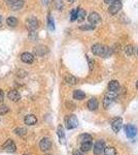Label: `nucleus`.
I'll return each mask as SVG.
<instances>
[{
    "instance_id": "nucleus-40",
    "label": "nucleus",
    "mask_w": 138,
    "mask_h": 155,
    "mask_svg": "<svg viewBox=\"0 0 138 155\" xmlns=\"http://www.w3.org/2000/svg\"><path fill=\"white\" fill-rule=\"evenodd\" d=\"M68 1H69V2H70V3H72V2H73V1H74V0H68Z\"/></svg>"
},
{
    "instance_id": "nucleus-11",
    "label": "nucleus",
    "mask_w": 138,
    "mask_h": 155,
    "mask_svg": "<svg viewBox=\"0 0 138 155\" xmlns=\"http://www.w3.org/2000/svg\"><path fill=\"white\" fill-rule=\"evenodd\" d=\"M52 147V142L49 138H43L41 139V141L39 142V148H40L42 151H47Z\"/></svg>"
},
{
    "instance_id": "nucleus-23",
    "label": "nucleus",
    "mask_w": 138,
    "mask_h": 155,
    "mask_svg": "<svg viewBox=\"0 0 138 155\" xmlns=\"http://www.w3.org/2000/svg\"><path fill=\"white\" fill-rule=\"evenodd\" d=\"M85 18H86V10L79 7L78 9H77V18H76V20L78 21V22H81V21L85 20Z\"/></svg>"
},
{
    "instance_id": "nucleus-5",
    "label": "nucleus",
    "mask_w": 138,
    "mask_h": 155,
    "mask_svg": "<svg viewBox=\"0 0 138 155\" xmlns=\"http://www.w3.org/2000/svg\"><path fill=\"white\" fill-rule=\"evenodd\" d=\"M123 4L120 0H114L112 3H110L109 8H108V12H109L110 14H116L122 9Z\"/></svg>"
},
{
    "instance_id": "nucleus-36",
    "label": "nucleus",
    "mask_w": 138,
    "mask_h": 155,
    "mask_svg": "<svg viewBox=\"0 0 138 155\" xmlns=\"http://www.w3.org/2000/svg\"><path fill=\"white\" fill-rule=\"evenodd\" d=\"M4 100V93L1 89H0V102H2Z\"/></svg>"
},
{
    "instance_id": "nucleus-20",
    "label": "nucleus",
    "mask_w": 138,
    "mask_h": 155,
    "mask_svg": "<svg viewBox=\"0 0 138 155\" xmlns=\"http://www.w3.org/2000/svg\"><path fill=\"white\" fill-rule=\"evenodd\" d=\"M92 142H85V143H80V151L83 152H88L92 149Z\"/></svg>"
},
{
    "instance_id": "nucleus-9",
    "label": "nucleus",
    "mask_w": 138,
    "mask_h": 155,
    "mask_svg": "<svg viewBox=\"0 0 138 155\" xmlns=\"http://www.w3.org/2000/svg\"><path fill=\"white\" fill-rule=\"evenodd\" d=\"M2 148H3L5 151L12 152V153H14V152L17 151V146H16V144L14 143L12 140H7V141L3 144Z\"/></svg>"
},
{
    "instance_id": "nucleus-27",
    "label": "nucleus",
    "mask_w": 138,
    "mask_h": 155,
    "mask_svg": "<svg viewBox=\"0 0 138 155\" xmlns=\"http://www.w3.org/2000/svg\"><path fill=\"white\" fill-rule=\"evenodd\" d=\"M125 53H126L127 56H131L134 54V47L132 45H129L125 48Z\"/></svg>"
},
{
    "instance_id": "nucleus-32",
    "label": "nucleus",
    "mask_w": 138,
    "mask_h": 155,
    "mask_svg": "<svg viewBox=\"0 0 138 155\" xmlns=\"http://www.w3.org/2000/svg\"><path fill=\"white\" fill-rule=\"evenodd\" d=\"M55 3H56V7H57V9L61 10L62 8H63V2H62V0H55Z\"/></svg>"
},
{
    "instance_id": "nucleus-3",
    "label": "nucleus",
    "mask_w": 138,
    "mask_h": 155,
    "mask_svg": "<svg viewBox=\"0 0 138 155\" xmlns=\"http://www.w3.org/2000/svg\"><path fill=\"white\" fill-rule=\"evenodd\" d=\"M65 124L67 129L76 128L77 125H78V120H77V118L75 117V115H68L65 118Z\"/></svg>"
},
{
    "instance_id": "nucleus-25",
    "label": "nucleus",
    "mask_w": 138,
    "mask_h": 155,
    "mask_svg": "<svg viewBox=\"0 0 138 155\" xmlns=\"http://www.w3.org/2000/svg\"><path fill=\"white\" fill-rule=\"evenodd\" d=\"M103 155H116V150L114 147H105L103 151Z\"/></svg>"
},
{
    "instance_id": "nucleus-19",
    "label": "nucleus",
    "mask_w": 138,
    "mask_h": 155,
    "mask_svg": "<svg viewBox=\"0 0 138 155\" xmlns=\"http://www.w3.org/2000/svg\"><path fill=\"white\" fill-rule=\"evenodd\" d=\"M86 97V93L81 90H75L73 92V98L76 100H83Z\"/></svg>"
},
{
    "instance_id": "nucleus-42",
    "label": "nucleus",
    "mask_w": 138,
    "mask_h": 155,
    "mask_svg": "<svg viewBox=\"0 0 138 155\" xmlns=\"http://www.w3.org/2000/svg\"><path fill=\"white\" fill-rule=\"evenodd\" d=\"M136 88L138 89V81H137V83H136Z\"/></svg>"
},
{
    "instance_id": "nucleus-41",
    "label": "nucleus",
    "mask_w": 138,
    "mask_h": 155,
    "mask_svg": "<svg viewBox=\"0 0 138 155\" xmlns=\"http://www.w3.org/2000/svg\"><path fill=\"white\" fill-rule=\"evenodd\" d=\"M0 27H1V17H0Z\"/></svg>"
},
{
    "instance_id": "nucleus-31",
    "label": "nucleus",
    "mask_w": 138,
    "mask_h": 155,
    "mask_svg": "<svg viewBox=\"0 0 138 155\" xmlns=\"http://www.w3.org/2000/svg\"><path fill=\"white\" fill-rule=\"evenodd\" d=\"M14 133H16V135H24L25 133H26V129H24V128H17V129H14Z\"/></svg>"
},
{
    "instance_id": "nucleus-24",
    "label": "nucleus",
    "mask_w": 138,
    "mask_h": 155,
    "mask_svg": "<svg viewBox=\"0 0 138 155\" xmlns=\"http://www.w3.org/2000/svg\"><path fill=\"white\" fill-rule=\"evenodd\" d=\"M6 24L9 27H12V28H14V27H16L17 25H18V20H17V18H14V17H9V18H7V20H6Z\"/></svg>"
},
{
    "instance_id": "nucleus-1",
    "label": "nucleus",
    "mask_w": 138,
    "mask_h": 155,
    "mask_svg": "<svg viewBox=\"0 0 138 155\" xmlns=\"http://www.w3.org/2000/svg\"><path fill=\"white\" fill-rule=\"evenodd\" d=\"M92 53L96 56H100V57L103 58H107L111 55L112 53V49L106 47V46H103L101 43H96L92 47Z\"/></svg>"
},
{
    "instance_id": "nucleus-12",
    "label": "nucleus",
    "mask_w": 138,
    "mask_h": 155,
    "mask_svg": "<svg viewBox=\"0 0 138 155\" xmlns=\"http://www.w3.org/2000/svg\"><path fill=\"white\" fill-rule=\"evenodd\" d=\"M100 20H101V17H100V14H98V12H91V14H89V17H88V21L90 22V24L92 25H96L98 24V23L100 22Z\"/></svg>"
},
{
    "instance_id": "nucleus-2",
    "label": "nucleus",
    "mask_w": 138,
    "mask_h": 155,
    "mask_svg": "<svg viewBox=\"0 0 138 155\" xmlns=\"http://www.w3.org/2000/svg\"><path fill=\"white\" fill-rule=\"evenodd\" d=\"M116 94L118 92H112V91H108L107 93L105 94L104 96V99H103V106L104 109H108L110 106V104L114 101L116 97Z\"/></svg>"
},
{
    "instance_id": "nucleus-16",
    "label": "nucleus",
    "mask_w": 138,
    "mask_h": 155,
    "mask_svg": "<svg viewBox=\"0 0 138 155\" xmlns=\"http://www.w3.org/2000/svg\"><path fill=\"white\" fill-rule=\"evenodd\" d=\"M98 106H99V102H98L96 97H92L91 99L88 101V109H89L90 111H96L98 109Z\"/></svg>"
},
{
    "instance_id": "nucleus-21",
    "label": "nucleus",
    "mask_w": 138,
    "mask_h": 155,
    "mask_svg": "<svg viewBox=\"0 0 138 155\" xmlns=\"http://www.w3.org/2000/svg\"><path fill=\"white\" fill-rule=\"evenodd\" d=\"M79 141L80 143H85V142H92L93 139H92V135H89V133H83V135H79Z\"/></svg>"
},
{
    "instance_id": "nucleus-28",
    "label": "nucleus",
    "mask_w": 138,
    "mask_h": 155,
    "mask_svg": "<svg viewBox=\"0 0 138 155\" xmlns=\"http://www.w3.org/2000/svg\"><path fill=\"white\" fill-rule=\"evenodd\" d=\"M80 30H94L95 29V25H81L79 26Z\"/></svg>"
},
{
    "instance_id": "nucleus-39",
    "label": "nucleus",
    "mask_w": 138,
    "mask_h": 155,
    "mask_svg": "<svg viewBox=\"0 0 138 155\" xmlns=\"http://www.w3.org/2000/svg\"><path fill=\"white\" fill-rule=\"evenodd\" d=\"M43 3H45V4H47V3H49V0H43Z\"/></svg>"
},
{
    "instance_id": "nucleus-15",
    "label": "nucleus",
    "mask_w": 138,
    "mask_h": 155,
    "mask_svg": "<svg viewBox=\"0 0 138 155\" xmlns=\"http://www.w3.org/2000/svg\"><path fill=\"white\" fill-rule=\"evenodd\" d=\"M47 52H49L47 48L45 47V46H43V45L37 46V47L34 49V53L36 54L37 56H45Z\"/></svg>"
},
{
    "instance_id": "nucleus-26",
    "label": "nucleus",
    "mask_w": 138,
    "mask_h": 155,
    "mask_svg": "<svg viewBox=\"0 0 138 155\" xmlns=\"http://www.w3.org/2000/svg\"><path fill=\"white\" fill-rule=\"evenodd\" d=\"M57 135H58V137L60 138V140H61L62 142H63V140L65 139V133H64V129H63V127L60 125L59 127H58V129H57Z\"/></svg>"
},
{
    "instance_id": "nucleus-30",
    "label": "nucleus",
    "mask_w": 138,
    "mask_h": 155,
    "mask_svg": "<svg viewBox=\"0 0 138 155\" xmlns=\"http://www.w3.org/2000/svg\"><path fill=\"white\" fill-rule=\"evenodd\" d=\"M9 109L5 106V104H1L0 106V115H5L6 113H8Z\"/></svg>"
},
{
    "instance_id": "nucleus-7",
    "label": "nucleus",
    "mask_w": 138,
    "mask_h": 155,
    "mask_svg": "<svg viewBox=\"0 0 138 155\" xmlns=\"http://www.w3.org/2000/svg\"><path fill=\"white\" fill-rule=\"evenodd\" d=\"M125 133L129 139H133L137 135V128L132 124H127L125 125Z\"/></svg>"
},
{
    "instance_id": "nucleus-33",
    "label": "nucleus",
    "mask_w": 138,
    "mask_h": 155,
    "mask_svg": "<svg viewBox=\"0 0 138 155\" xmlns=\"http://www.w3.org/2000/svg\"><path fill=\"white\" fill-rule=\"evenodd\" d=\"M77 9H78V8H75V9H73L72 12H71V18H70L71 21L76 20V18H77Z\"/></svg>"
},
{
    "instance_id": "nucleus-13",
    "label": "nucleus",
    "mask_w": 138,
    "mask_h": 155,
    "mask_svg": "<svg viewBox=\"0 0 138 155\" xmlns=\"http://www.w3.org/2000/svg\"><path fill=\"white\" fill-rule=\"evenodd\" d=\"M21 60H22L24 63L31 64V63H33V61H34V57H33V55L31 53L26 52V53H23L22 55H21Z\"/></svg>"
},
{
    "instance_id": "nucleus-14",
    "label": "nucleus",
    "mask_w": 138,
    "mask_h": 155,
    "mask_svg": "<svg viewBox=\"0 0 138 155\" xmlns=\"http://www.w3.org/2000/svg\"><path fill=\"white\" fill-rule=\"evenodd\" d=\"M24 122H25V124H27V125H29V126H31V125L36 124L37 118H36V116H35V115H32V114L27 115V116L25 117V119H24Z\"/></svg>"
},
{
    "instance_id": "nucleus-22",
    "label": "nucleus",
    "mask_w": 138,
    "mask_h": 155,
    "mask_svg": "<svg viewBox=\"0 0 138 155\" xmlns=\"http://www.w3.org/2000/svg\"><path fill=\"white\" fill-rule=\"evenodd\" d=\"M65 82L68 84V85H75L77 83V79L74 76H71V75H67L65 77Z\"/></svg>"
},
{
    "instance_id": "nucleus-38",
    "label": "nucleus",
    "mask_w": 138,
    "mask_h": 155,
    "mask_svg": "<svg viewBox=\"0 0 138 155\" xmlns=\"http://www.w3.org/2000/svg\"><path fill=\"white\" fill-rule=\"evenodd\" d=\"M114 0H104V2H105V3H107V4H110V3H112V2H114Z\"/></svg>"
},
{
    "instance_id": "nucleus-18",
    "label": "nucleus",
    "mask_w": 138,
    "mask_h": 155,
    "mask_svg": "<svg viewBox=\"0 0 138 155\" xmlns=\"http://www.w3.org/2000/svg\"><path fill=\"white\" fill-rule=\"evenodd\" d=\"M120 89V83L116 80H112L108 84V91L112 92H118V90Z\"/></svg>"
},
{
    "instance_id": "nucleus-10",
    "label": "nucleus",
    "mask_w": 138,
    "mask_h": 155,
    "mask_svg": "<svg viewBox=\"0 0 138 155\" xmlns=\"http://www.w3.org/2000/svg\"><path fill=\"white\" fill-rule=\"evenodd\" d=\"M8 5L12 10H19L24 6V0H10L8 1Z\"/></svg>"
},
{
    "instance_id": "nucleus-29",
    "label": "nucleus",
    "mask_w": 138,
    "mask_h": 155,
    "mask_svg": "<svg viewBox=\"0 0 138 155\" xmlns=\"http://www.w3.org/2000/svg\"><path fill=\"white\" fill-rule=\"evenodd\" d=\"M49 28L51 30H55V23H54L53 17L51 14H49Z\"/></svg>"
},
{
    "instance_id": "nucleus-34",
    "label": "nucleus",
    "mask_w": 138,
    "mask_h": 155,
    "mask_svg": "<svg viewBox=\"0 0 138 155\" xmlns=\"http://www.w3.org/2000/svg\"><path fill=\"white\" fill-rule=\"evenodd\" d=\"M27 74H28V72H25V70H19L18 72H17V76L20 77V78H25V77H27Z\"/></svg>"
},
{
    "instance_id": "nucleus-6",
    "label": "nucleus",
    "mask_w": 138,
    "mask_h": 155,
    "mask_svg": "<svg viewBox=\"0 0 138 155\" xmlns=\"http://www.w3.org/2000/svg\"><path fill=\"white\" fill-rule=\"evenodd\" d=\"M104 148H105V142L103 140H99L95 143L94 145V154L95 155H101L104 151Z\"/></svg>"
},
{
    "instance_id": "nucleus-8",
    "label": "nucleus",
    "mask_w": 138,
    "mask_h": 155,
    "mask_svg": "<svg viewBox=\"0 0 138 155\" xmlns=\"http://www.w3.org/2000/svg\"><path fill=\"white\" fill-rule=\"evenodd\" d=\"M123 127V119L122 118H114L111 122V128L116 133H118L119 131L122 129Z\"/></svg>"
},
{
    "instance_id": "nucleus-37",
    "label": "nucleus",
    "mask_w": 138,
    "mask_h": 155,
    "mask_svg": "<svg viewBox=\"0 0 138 155\" xmlns=\"http://www.w3.org/2000/svg\"><path fill=\"white\" fill-rule=\"evenodd\" d=\"M73 155H83V151H80V150H75V151L73 152Z\"/></svg>"
},
{
    "instance_id": "nucleus-17",
    "label": "nucleus",
    "mask_w": 138,
    "mask_h": 155,
    "mask_svg": "<svg viewBox=\"0 0 138 155\" xmlns=\"http://www.w3.org/2000/svg\"><path fill=\"white\" fill-rule=\"evenodd\" d=\"M8 98H9L12 101H19L21 99V94L19 93V91L17 90H10L8 92Z\"/></svg>"
},
{
    "instance_id": "nucleus-35",
    "label": "nucleus",
    "mask_w": 138,
    "mask_h": 155,
    "mask_svg": "<svg viewBox=\"0 0 138 155\" xmlns=\"http://www.w3.org/2000/svg\"><path fill=\"white\" fill-rule=\"evenodd\" d=\"M29 38L30 39H37V35H36V33H35V31H30Z\"/></svg>"
},
{
    "instance_id": "nucleus-4",
    "label": "nucleus",
    "mask_w": 138,
    "mask_h": 155,
    "mask_svg": "<svg viewBox=\"0 0 138 155\" xmlns=\"http://www.w3.org/2000/svg\"><path fill=\"white\" fill-rule=\"evenodd\" d=\"M26 27L29 31H35L38 28V21L35 17H29L26 21Z\"/></svg>"
},
{
    "instance_id": "nucleus-43",
    "label": "nucleus",
    "mask_w": 138,
    "mask_h": 155,
    "mask_svg": "<svg viewBox=\"0 0 138 155\" xmlns=\"http://www.w3.org/2000/svg\"><path fill=\"white\" fill-rule=\"evenodd\" d=\"M137 53H138V50H137Z\"/></svg>"
}]
</instances>
